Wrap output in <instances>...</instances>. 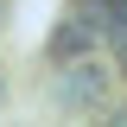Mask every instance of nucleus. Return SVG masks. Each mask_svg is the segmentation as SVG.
I'll list each match as a JSON object with an SVG mask.
<instances>
[{
	"mask_svg": "<svg viewBox=\"0 0 127 127\" xmlns=\"http://www.w3.org/2000/svg\"><path fill=\"white\" fill-rule=\"evenodd\" d=\"M102 45V26H95L89 13H83L76 0H70V13L57 19V32H51V64H70V57H89V51Z\"/></svg>",
	"mask_w": 127,
	"mask_h": 127,
	"instance_id": "f03ea898",
	"label": "nucleus"
},
{
	"mask_svg": "<svg viewBox=\"0 0 127 127\" xmlns=\"http://www.w3.org/2000/svg\"><path fill=\"white\" fill-rule=\"evenodd\" d=\"M51 89H57L64 108H95V102L114 89V64H102L95 51L89 57H70V64H57V83H51Z\"/></svg>",
	"mask_w": 127,
	"mask_h": 127,
	"instance_id": "f257e3e1",
	"label": "nucleus"
},
{
	"mask_svg": "<svg viewBox=\"0 0 127 127\" xmlns=\"http://www.w3.org/2000/svg\"><path fill=\"white\" fill-rule=\"evenodd\" d=\"M76 6H83V13H89V19H95V26H102V32H108V19L121 13L127 0H76Z\"/></svg>",
	"mask_w": 127,
	"mask_h": 127,
	"instance_id": "7ed1b4c3",
	"label": "nucleus"
}]
</instances>
